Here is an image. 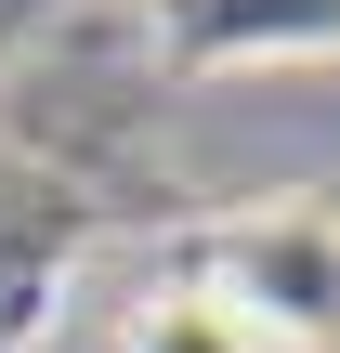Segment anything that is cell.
I'll list each match as a JSON object with an SVG mask.
<instances>
[{
	"label": "cell",
	"mask_w": 340,
	"mask_h": 353,
	"mask_svg": "<svg viewBox=\"0 0 340 353\" xmlns=\"http://www.w3.org/2000/svg\"><path fill=\"white\" fill-rule=\"evenodd\" d=\"M210 288L249 314L262 353H340V210H262L223 236Z\"/></svg>",
	"instance_id": "1"
},
{
	"label": "cell",
	"mask_w": 340,
	"mask_h": 353,
	"mask_svg": "<svg viewBox=\"0 0 340 353\" xmlns=\"http://www.w3.org/2000/svg\"><path fill=\"white\" fill-rule=\"evenodd\" d=\"M118 353H262V341H249V314L197 275V288H157V301L118 327Z\"/></svg>",
	"instance_id": "2"
}]
</instances>
